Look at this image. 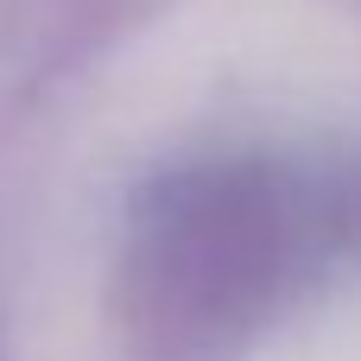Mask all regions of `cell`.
<instances>
[{
	"label": "cell",
	"instance_id": "obj_1",
	"mask_svg": "<svg viewBox=\"0 0 361 361\" xmlns=\"http://www.w3.org/2000/svg\"><path fill=\"white\" fill-rule=\"evenodd\" d=\"M159 247H165V273H190L197 330H222L235 305L247 311V298L273 279V228L241 190L197 197L190 216H171Z\"/></svg>",
	"mask_w": 361,
	"mask_h": 361
}]
</instances>
